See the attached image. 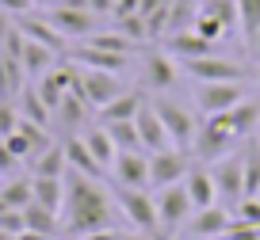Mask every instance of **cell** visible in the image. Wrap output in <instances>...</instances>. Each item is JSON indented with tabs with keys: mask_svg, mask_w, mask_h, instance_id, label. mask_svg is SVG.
Here are the masks:
<instances>
[{
	"mask_svg": "<svg viewBox=\"0 0 260 240\" xmlns=\"http://www.w3.org/2000/svg\"><path fill=\"white\" fill-rule=\"evenodd\" d=\"M256 198H260V194H256Z\"/></svg>",
	"mask_w": 260,
	"mask_h": 240,
	"instance_id": "c3c4849f",
	"label": "cell"
},
{
	"mask_svg": "<svg viewBox=\"0 0 260 240\" xmlns=\"http://www.w3.org/2000/svg\"><path fill=\"white\" fill-rule=\"evenodd\" d=\"M77 76H73V88L84 96V103L92 107V111H100V107H107L115 96H122V80L119 72H104V69H84V65H73Z\"/></svg>",
	"mask_w": 260,
	"mask_h": 240,
	"instance_id": "277c9868",
	"label": "cell"
},
{
	"mask_svg": "<svg viewBox=\"0 0 260 240\" xmlns=\"http://www.w3.org/2000/svg\"><path fill=\"white\" fill-rule=\"evenodd\" d=\"M16 27L23 31V38H31V42H39V46H46V50H54V54H65V38L54 31V23H50L46 16H16Z\"/></svg>",
	"mask_w": 260,
	"mask_h": 240,
	"instance_id": "2e32d148",
	"label": "cell"
},
{
	"mask_svg": "<svg viewBox=\"0 0 260 240\" xmlns=\"http://www.w3.org/2000/svg\"><path fill=\"white\" fill-rule=\"evenodd\" d=\"M31 187H35V202L54 214H61L65 206V176L54 179V176H31Z\"/></svg>",
	"mask_w": 260,
	"mask_h": 240,
	"instance_id": "cb8c5ba5",
	"label": "cell"
},
{
	"mask_svg": "<svg viewBox=\"0 0 260 240\" xmlns=\"http://www.w3.org/2000/svg\"><path fill=\"white\" fill-rule=\"evenodd\" d=\"M88 111H92V107L84 103V96H81V92H77V88H69V92H65V99H61V103H57L54 118H61V122H65V126H69V130H77V126H81L84 118H88Z\"/></svg>",
	"mask_w": 260,
	"mask_h": 240,
	"instance_id": "f546056e",
	"label": "cell"
},
{
	"mask_svg": "<svg viewBox=\"0 0 260 240\" xmlns=\"http://www.w3.org/2000/svg\"><path fill=\"white\" fill-rule=\"evenodd\" d=\"M61 4H69V0H35V8L50 12V8H61Z\"/></svg>",
	"mask_w": 260,
	"mask_h": 240,
	"instance_id": "ab89813d",
	"label": "cell"
},
{
	"mask_svg": "<svg viewBox=\"0 0 260 240\" xmlns=\"http://www.w3.org/2000/svg\"><path fill=\"white\" fill-rule=\"evenodd\" d=\"M77 240H126V232H119V229H100V232H88V236H77Z\"/></svg>",
	"mask_w": 260,
	"mask_h": 240,
	"instance_id": "f35d334b",
	"label": "cell"
},
{
	"mask_svg": "<svg viewBox=\"0 0 260 240\" xmlns=\"http://www.w3.org/2000/svg\"><path fill=\"white\" fill-rule=\"evenodd\" d=\"M16 172H19V160H16V152H12L4 141H0V179L16 176Z\"/></svg>",
	"mask_w": 260,
	"mask_h": 240,
	"instance_id": "d590c367",
	"label": "cell"
},
{
	"mask_svg": "<svg viewBox=\"0 0 260 240\" xmlns=\"http://www.w3.org/2000/svg\"><path fill=\"white\" fill-rule=\"evenodd\" d=\"M226 240H260V229L256 225H237L234 221V229L226 232Z\"/></svg>",
	"mask_w": 260,
	"mask_h": 240,
	"instance_id": "74e56055",
	"label": "cell"
},
{
	"mask_svg": "<svg viewBox=\"0 0 260 240\" xmlns=\"http://www.w3.org/2000/svg\"><path fill=\"white\" fill-rule=\"evenodd\" d=\"M107 134H111V141H115V149H119V152H138V149H142L134 122H111V126H107ZM142 152H146V149H142Z\"/></svg>",
	"mask_w": 260,
	"mask_h": 240,
	"instance_id": "1f68e13d",
	"label": "cell"
},
{
	"mask_svg": "<svg viewBox=\"0 0 260 240\" xmlns=\"http://www.w3.org/2000/svg\"><path fill=\"white\" fill-rule=\"evenodd\" d=\"M214 240H226V236H214Z\"/></svg>",
	"mask_w": 260,
	"mask_h": 240,
	"instance_id": "bcb514c9",
	"label": "cell"
},
{
	"mask_svg": "<svg viewBox=\"0 0 260 240\" xmlns=\"http://www.w3.org/2000/svg\"><path fill=\"white\" fill-rule=\"evenodd\" d=\"M81 137H84V145H88V152L107 168V176H111V164H115V156H119V149H115L107 126H88V130H81Z\"/></svg>",
	"mask_w": 260,
	"mask_h": 240,
	"instance_id": "603a6c76",
	"label": "cell"
},
{
	"mask_svg": "<svg viewBox=\"0 0 260 240\" xmlns=\"http://www.w3.org/2000/svg\"><path fill=\"white\" fill-rule=\"evenodd\" d=\"M0 240H16V232H8V229H0Z\"/></svg>",
	"mask_w": 260,
	"mask_h": 240,
	"instance_id": "7bdbcfd3",
	"label": "cell"
},
{
	"mask_svg": "<svg viewBox=\"0 0 260 240\" xmlns=\"http://www.w3.org/2000/svg\"><path fill=\"white\" fill-rule=\"evenodd\" d=\"M65 172H69L65 145H50V149H42L39 156L31 160V176H54V179H61Z\"/></svg>",
	"mask_w": 260,
	"mask_h": 240,
	"instance_id": "4316f807",
	"label": "cell"
},
{
	"mask_svg": "<svg viewBox=\"0 0 260 240\" xmlns=\"http://www.w3.org/2000/svg\"><path fill=\"white\" fill-rule=\"evenodd\" d=\"M111 183L134 187V191H149V156L146 152H119L111 164Z\"/></svg>",
	"mask_w": 260,
	"mask_h": 240,
	"instance_id": "8fae6325",
	"label": "cell"
},
{
	"mask_svg": "<svg viewBox=\"0 0 260 240\" xmlns=\"http://www.w3.org/2000/svg\"><path fill=\"white\" fill-rule=\"evenodd\" d=\"M19 126V107H12V99H0V137L16 134Z\"/></svg>",
	"mask_w": 260,
	"mask_h": 240,
	"instance_id": "e575fe53",
	"label": "cell"
},
{
	"mask_svg": "<svg viewBox=\"0 0 260 240\" xmlns=\"http://www.w3.org/2000/svg\"><path fill=\"white\" fill-rule=\"evenodd\" d=\"M142 103H146V99H142L138 92H122V96H115L107 107H100L96 118H100V126H111V122H134L138 111H142Z\"/></svg>",
	"mask_w": 260,
	"mask_h": 240,
	"instance_id": "44dd1931",
	"label": "cell"
},
{
	"mask_svg": "<svg viewBox=\"0 0 260 240\" xmlns=\"http://www.w3.org/2000/svg\"><path fill=\"white\" fill-rule=\"evenodd\" d=\"M23 229L42 232V236L54 240L57 232H61V214H54V210H46V206H39V202H31V206H23Z\"/></svg>",
	"mask_w": 260,
	"mask_h": 240,
	"instance_id": "d4e9b609",
	"label": "cell"
},
{
	"mask_svg": "<svg viewBox=\"0 0 260 240\" xmlns=\"http://www.w3.org/2000/svg\"><path fill=\"white\" fill-rule=\"evenodd\" d=\"M184 191L191 198L195 210H207V206H218V187H214V176L207 164H191L184 176Z\"/></svg>",
	"mask_w": 260,
	"mask_h": 240,
	"instance_id": "5bb4252c",
	"label": "cell"
},
{
	"mask_svg": "<svg viewBox=\"0 0 260 240\" xmlns=\"http://www.w3.org/2000/svg\"><path fill=\"white\" fill-rule=\"evenodd\" d=\"M241 176H245V198L260 194V141L249 137L241 149Z\"/></svg>",
	"mask_w": 260,
	"mask_h": 240,
	"instance_id": "484cf974",
	"label": "cell"
},
{
	"mask_svg": "<svg viewBox=\"0 0 260 240\" xmlns=\"http://www.w3.org/2000/svg\"><path fill=\"white\" fill-rule=\"evenodd\" d=\"M104 179H88L81 172H65V206L61 225L69 236H88L100 229H115V198L104 191Z\"/></svg>",
	"mask_w": 260,
	"mask_h": 240,
	"instance_id": "6da1fadb",
	"label": "cell"
},
{
	"mask_svg": "<svg viewBox=\"0 0 260 240\" xmlns=\"http://www.w3.org/2000/svg\"><path fill=\"white\" fill-rule=\"evenodd\" d=\"M234 221L237 225H256V229H260V198H256V194H252V198H241L234 206Z\"/></svg>",
	"mask_w": 260,
	"mask_h": 240,
	"instance_id": "836d02e7",
	"label": "cell"
},
{
	"mask_svg": "<svg viewBox=\"0 0 260 240\" xmlns=\"http://www.w3.org/2000/svg\"><path fill=\"white\" fill-rule=\"evenodd\" d=\"M0 198L8 202L12 210H23L35 202V187H31V176H8L0 183Z\"/></svg>",
	"mask_w": 260,
	"mask_h": 240,
	"instance_id": "f1b7e54d",
	"label": "cell"
},
{
	"mask_svg": "<svg viewBox=\"0 0 260 240\" xmlns=\"http://www.w3.org/2000/svg\"><path fill=\"white\" fill-rule=\"evenodd\" d=\"M249 96L241 80H214V84H195V107L199 114L214 118V114H226L230 107H237Z\"/></svg>",
	"mask_w": 260,
	"mask_h": 240,
	"instance_id": "5b68a950",
	"label": "cell"
},
{
	"mask_svg": "<svg viewBox=\"0 0 260 240\" xmlns=\"http://www.w3.org/2000/svg\"><path fill=\"white\" fill-rule=\"evenodd\" d=\"M256 84H260V61H256Z\"/></svg>",
	"mask_w": 260,
	"mask_h": 240,
	"instance_id": "ee69618b",
	"label": "cell"
},
{
	"mask_svg": "<svg viewBox=\"0 0 260 240\" xmlns=\"http://www.w3.org/2000/svg\"><path fill=\"white\" fill-rule=\"evenodd\" d=\"M153 206H157V221H161L165 232H176L180 225H187V217L195 214V206H191V198H187L184 183L161 187V191H157V198H153Z\"/></svg>",
	"mask_w": 260,
	"mask_h": 240,
	"instance_id": "52a82bcc",
	"label": "cell"
},
{
	"mask_svg": "<svg viewBox=\"0 0 260 240\" xmlns=\"http://www.w3.org/2000/svg\"><path fill=\"white\" fill-rule=\"evenodd\" d=\"M157 240H180V236H157Z\"/></svg>",
	"mask_w": 260,
	"mask_h": 240,
	"instance_id": "f6af8a7d",
	"label": "cell"
},
{
	"mask_svg": "<svg viewBox=\"0 0 260 240\" xmlns=\"http://www.w3.org/2000/svg\"><path fill=\"white\" fill-rule=\"evenodd\" d=\"M256 141H260V134H256Z\"/></svg>",
	"mask_w": 260,
	"mask_h": 240,
	"instance_id": "7dc6e473",
	"label": "cell"
},
{
	"mask_svg": "<svg viewBox=\"0 0 260 240\" xmlns=\"http://www.w3.org/2000/svg\"><path fill=\"white\" fill-rule=\"evenodd\" d=\"M184 72L195 76V84H214V80H245V65L230 61V57H191L184 61Z\"/></svg>",
	"mask_w": 260,
	"mask_h": 240,
	"instance_id": "30bf717a",
	"label": "cell"
},
{
	"mask_svg": "<svg viewBox=\"0 0 260 240\" xmlns=\"http://www.w3.org/2000/svg\"><path fill=\"white\" fill-rule=\"evenodd\" d=\"M16 99H19V118H27V122H39V126H50V118H54V114H50V107L39 99L35 84H31V88H23Z\"/></svg>",
	"mask_w": 260,
	"mask_h": 240,
	"instance_id": "4dcf8cb0",
	"label": "cell"
},
{
	"mask_svg": "<svg viewBox=\"0 0 260 240\" xmlns=\"http://www.w3.org/2000/svg\"><path fill=\"white\" fill-rule=\"evenodd\" d=\"M165 46H169V54H176V61H191V57H211L214 42H207L195 31H180V34H169Z\"/></svg>",
	"mask_w": 260,
	"mask_h": 240,
	"instance_id": "7402d4cb",
	"label": "cell"
},
{
	"mask_svg": "<svg viewBox=\"0 0 260 240\" xmlns=\"http://www.w3.org/2000/svg\"><path fill=\"white\" fill-rule=\"evenodd\" d=\"M214 122H218L222 130H230L237 141H245V137H252V130H260V99L245 96L241 103L230 107L226 114H214Z\"/></svg>",
	"mask_w": 260,
	"mask_h": 240,
	"instance_id": "4fadbf2b",
	"label": "cell"
},
{
	"mask_svg": "<svg viewBox=\"0 0 260 240\" xmlns=\"http://www.w3.org/2000/svg\"><path fill=\"white\" fill-rule=\"evenodd\" d=\"M19 34H23V31H19ZM16 61L23 65V72H27L31 80H39L42 72H50V69L57 65V54H54V50H46V46H39V42H31V38H23Z\"/></svg>",
	"mask_w": 260,
	"mask_h": 240,
	"instance_id": "ffe728a7",
	"label": "cell"
},
{
	"mask_svg": "<svg viewBox=\"0 0 260 240\" xmlns=\"http://www.w3.org/2000/svg\"><path fill=\"white\" fill-rule=\"evenodd\" d=\"M142 84H146L149 92H157V96L172 92L176 88V61H172L169 54H149L146 61H142Z\"/></svg>",
	"mask_w": 260,
	"mask_h": 240,
	"instance_id": "9a60e30c",
	"label": "cell"
},
{
	"mask_svg": "<svg viewBox=\"0 0 260 240\" xmlns=\"http://www.w3.org/2000/svg\"><path fill=\"white\" fill-rule=\"evenodd\" d=\"M187 168H191V152H180V149H161V152H149V187L161 191V187L172 183H184Z\"/></svg>",
	"mask_w": 260,
	"mask_h": 240,
	"instance_id": "8992f818",
	"label": "cell"
},
{
	"mask_svg": "<svg viewBox=\"0 0 260 240\" xmlns=\"http://www.w3.org/2000/svg\"><path fill=\"white\" fill-rule=\"evenodd\" d=\"M249 54H252V57H256V61H260V31H256V34H252V38H249Z\"/></svg>",
	"mask_w": 260,
	"mask_h": 240,
	"instance_id": "b9f144b4",
	"label": "cell"
},
{
	"mask_svg": "<svg viewBox=\"0 0 260 240\" xmlns=\"http://www.w3.org/2000/svg\"><path fill=\"white\" fill-rule=\"evenodd\" d=\"M88 46H96V50H107V54H122V57H134L142 50V42H134V38H126L122 31H100V34H88Z\"/></svg>",
	"mask_w": 260,
	"mask_h": 240,
	"instance_id": "83f0119b",
	"label": "cell"
},
{
	"mask_svg": "<svg viewBox=\"0 0 260 240\" xmlns=\"http://www.w3.org/2000/svg\"><path fill=\"white\" fill-rule=\"evenodd\" d=\"M16 240H50V236H42V232H31V229H23V232H16Z\"/></svg>",
	"mask_w": 260,
	"mask_h": 240,
	"instance_id": "60d3db41",
	"label": "cell"
},
{
	"mask_svg": "<svg viewBox=\"0 0 260 240\" xmlns=\"http://www.w3.org/2000/svg\"><path fill=\"white\" fill-rule=\"evenodd\" d=\"M35 8V0H0V12H4V16H27V12Z\"/></svg>",
	"mask_w": 260,
	"mask_h": 240,
	"instance_id": "8d00e7d4",
	"label": "cell"
},
{
	"mask_svg": "<svg viewBox=\"0 0 260 240\" xmlns=\"http://www.w3.org/2000/svg\"><path fill=\"white\" fill-rule=\"evenodd\" d=\"M214 176V187H218V202L234 210L237 202L245 198V176H241V152H230V156L207 164Z\"/></svg>",
	"mask_w": 260,
	"mask_h": 240,
	"instance_id": "ba28073f",
	"label": "cell"
},
{
	"mask_svg": "<svg viewBox=\"0 0 260 240\" xmlns=\"http://www.w3.org/2000/svg\"><path fill=\"white\" fill-rule=\"evenodd\" d=\"M46 19L54 23V31L61 34L65 42L69 38H88V34L96 31V16H92L88 8H69V4H61V8H50Z\"/></svg>",
	"mask_w": 260,
	"mask_h": 240,
	"instance_id": "7c38bea8",
	"label": "cell"
},
{
	"mask_svg": "<svg viewBox=\"0 0 260 240\" xmlns=\"http://www.w3.org/2000/svg\"><path fill=\"white\" fill-rule=\"evenodd\" d=\"M134 130H138V141H142V149H146V152L169 149V134H165V126H161V118H157L153 103H142L138 118H134Z\"/></svg>",
	"mask_w": 260,
	"mask_h": 240,
	"instance_id": "e0dca14e",
	"label": "cell"
},
{
	"mask_svg": "<svg viewBox=\"0 0 260 240\" xmlns=\"http://www.w3.org/2000/svg\"><path fill=\"white\" fill-rule=\"evenodd\" d=\"M111 198L115 210L134 225V232H146V236H157L161 232V221H157V206L146 191H134V187H119L111 183Z\"/></svg>",
	"mask_w": 260,
	"mask_h": 240,
	"instance_id": "3957f363",
	"label": "cell"
},
{
	"mask_svg": "<svg viewBox=\"0 0 260 240\" xmlns=\"http://www.w3.org/2000/svg\"><path fill=\"white\" fill-rule=\"evenodd\" d=\"M234 229V210L230 206H207V210H195L187 217V236L191 240H214V236H226Z\"/></svg>",
	"mask_w": 260,
	"mask_h": 240,
	"instance_id": "9c48e42d",
	"label": "cell"
},
{
	"mask_svg": "<svg viewBox=\"0 0 260 240\" xmlns=\"http://www.w3.org/2000/svg\"><path fill=\"white\" fill-rule=\"evenodd\" d=\"M153 111H157V118H161L165 134H169V145H172V149L191 152L195 134H199V122H195V114L187 111L184 103H176L172 96H157V99H153Z\"/></svg>",
	"mask_w": 260,
	"mask_h": 240,
	"instance_id": "7a4b0ae2",
	"label": "cell"
},
{
	"mask_svg": "<svg viewBox=\"0 0 260 240\" xmlns=\"http://www.w3.org/2000/svg\"><path fill=\"white\" fill-rule=\"evenodd\" d=\"M237 4V27H241L245 38L260 31V0H234Z\"/></svg>",
	"mask_w": 260,
	"mask_h": 240,
	"instance_id": "d6a6232c",
	"label": "cell"
},
{
	"mask_svg": "<svg viewBox=\"0 0 260 240\" xmlns=\"http://www.w3.org/2000/svg\"><path fill=\"white\" fill-rule=\"evenodd\" d=\"M61 145H65L69 172H81V176H88V179H104V176H107V168L88 152V145H84V137H81V134H69V141H61Z\"/></svg>",
	"mask_w": 260,
	"mask_h": 240,
	"instance_id": "ac0fdd59",
	"label": "cell"
},
{
	"mask_svg": "<svg viewBox=\"0 0 260 240\" xmlns=\"http://www.w3.org/2000/svg\"><path fill=\"white\" fill-rule=\"evenodd\" d=\"M69 61L73 65H84V69H104V72H126V65H130V57H122V54H107V50H96V46H77V50H69Z\"/></svg>",
	"mask_w": 260,
	"mask_h": 240,
	"instance_id": "d6986e66",
	"label": "cell"
}]
</instances>
